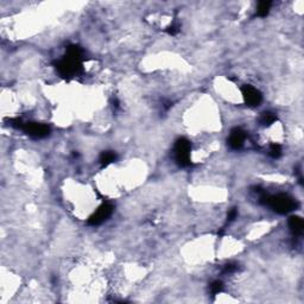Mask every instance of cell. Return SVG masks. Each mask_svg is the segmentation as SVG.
Instances as JSON below:
<instances>
[{
	"mask_svg": "<svg viewBox=\"0 0 304 304\" xmlns=\"http://www.w3.org/2000/svg\"><path fill=\"white\" fill-rule=\"evenodd\" d=\"M268 204L272 208V209L276 210V212L284 214V213H287L293 209V207H295V201H293L291 197L281 194V195L268 197Z\"/></svg>",
	"mask_w": 304,
	"mask_h": 304,
	"instance_id": "1",
	"label": "cell"
},
{
	"mask_svg": "<svg viewBox=\"0 0 304 304\" xmlns=\"http://www.w3.org/2000/svg\"><path fill=\"white\" fill-rule=\"evenodd\" d=\"M175 156L181 165H186L190 159V143L186 139L177 141L175 146Z\"/></svg>",
	"mask_w": 304,
	"mask_h": 304,
	"instance_id": "2",
	"label": "cell"
},
{
	"mask_svg": "<svg viewBox=\"0 0 304 304\" xmlns=\"http://www.w3.org/2000/svg\"><path fill=\"white\" fill-rule=\"evenodd\" d=\"M112 212H113V207L109 206V204H103V206H101L99 209L95 210L93 217L89 219V223L93 226L100 225V223H102L106 219L111 217Z\"/></svg>",
	"mask_w": 304,
	"mask_h": 304,
	"instance_id": "3",
	"label": "cell"
},
{
	"mask_svg": "<svg viewBox=\"0 0 304 304\" xmlns=\"http://www.w3.org/2000/svg\"><path fill=\"white\" fill-rule=\"evenodd\" d=\"M242 98L249 106H258L261 101V94L257 88L252 86H245L242 89Z\"/></svg>",
	"mask_w": 304,
	"mask_h": 304,
	"instance_id": "4",
	"label": "cell"
},
{
	"mask_svg": "<svg viewBox=\"0 0 304 304\" xmlns=\"http://www.w3.org/2000/svg\"><path fill=\"white\" fill-rule=\"evenodd\" d=\"M23 127L28 132V135H33L34 138L45 137L49 132L48 126L43 124H38V122H28V124H24Z\"/></svg>",
	"mask_w": 304,
	"mask_h": 304,
	"instance_id": "5",
	"label": "cell"
},
{
	"mask_svg": "<svg viewBox=\"0 0 304 304\" xmlns=\"http://www.w3.org/2000/svg\"><path fill=\"white\" fill-rule=\"evenodd\" d=\"M245 139H246V135H245L244 131H241L240 129H236L234 131H232L231 135H229L228 140L229 146H231L232 149L238 150V149H240L244 145Z\"/></svg>",
	"mask_w": 304,
	"mask_h": 304,
	"instance_id": "6",
	"label": "cell"
},
{
	"mask_svg": "<svg viewBox=\"0 0 304 304\" xmlns=\"http://www.w3.org/2000/svg\"><path fill=\"white\" fill-rule=\"evenodd\" d=\"M289 225H290V228H291L292 231L295 232V233H301V232H302V229H303V221H302V219L293 217V218L290 219Z\"/></svg>",
	"mask_w": 304,
	"mask_h": 304,
	"instance_id": "7",
	"label": "cell"
},
{
	"mask_svg": "<svg viewBox=\"0 0 304 304\" xmlns=\"http://www.w3.org/2000/svg\"><path fill=\"white\" fill-rule=\"evenodd\" d=\"M270 7H271V2H260L258 5V9H257V13L260 16V17H265L268 15L269 11H270Z\"/></svg>",
	"mask_w": 304,
	"mask_h": 304,
	"instance_id": "8",
	"label": "cell"
},
{
	"mask_svg": "<svg viewBox=\"0 0 304 304\" xmlns=\"http://www.w3.org/2000/svg\"><path fill=\"white\" fill-rule=\"evenodd\" d=\"M114 159H116V154H114L113 152H103L100 157V162L105 165L114 162Z\"/></svg>",
	"mask_w": 304,
	"mask_h": 304,
	"instance_id": "9",
	"label": "cell"
}]
</instances>
